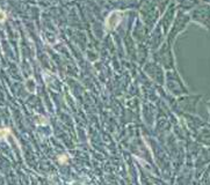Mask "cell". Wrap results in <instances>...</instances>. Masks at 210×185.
<instances>
[{
  "instance_id": "cell-1",
  "label": "cell",
  "mask_w": 210,
  "mask_h": 185,
  "mask_svg": "<svg viewBox=\"0 0 210 185\" xmlns=\"http://www.w3.org/2000/svg\"><path fill=\"white\" fill-rule=\"evenodd\" d=\"M9 133V131L7 129H1L0 130V139H5L6 138V135Z\"/></svg>"
},
{
  "instance_id": "cell-2",
  "label": "cell",
  "mask_w": 210,
  "mask_h": 185,
  "mask_svg": "<svg viewBox=\"0 0 210 185\" xmlns=\"http://www.w3.org/2000/svg\"><path fill=\"white\" fill-rule=\"evenodd\" d=\"M5 20V14L2 12H0V21H4Z\"/></svg>"
}]
</instances>
